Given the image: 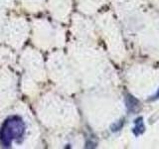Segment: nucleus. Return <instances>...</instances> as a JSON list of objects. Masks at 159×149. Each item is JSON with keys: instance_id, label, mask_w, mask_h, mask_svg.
Masks as SVG:
<instances>
[{"instance_id": "7ed1b4c3", "label": "nucleus", "mask_w": 159, "mask_h": 149, "mask_svg": "<svg viewBox=\"0 0 159 149\" xmlns=\"http://www.w3.org/2000/svg\"><path fill=\"white\" fill-rule=\"evenodd\" d=\"M159 98V88H158V91H157V93L154 94V96L152 97V98H150L149 101H156V99H158Z\"/></svg>"}, {"instance_id": "f03ea898", "label": "nucleus", "mask_w": 159, "mask_h": 149, "mask_svg": "<svg viewBox=\"0 0 159 149\" xmlns=\"http://www.w3.org/2000/svg\"><path fill=\"white\" fill-rule=\"evenodd\" d=\"M126 106L129 111H134L136 106H138V101L135 99L133 97L128 96L126 97Z\"/></svg>"}, {"instance_id": "f257e3e1", "label": "nucleus", "mask_w": 159, "mask_h": 149, "mask_svg": "<svg viewBox=\"0 0 159 149\" xmlns=\"http://www.w3.org/2000/svg\"><path fill=\"white\" fill-rule=\"evenodd\" d=\"M144 131H145V126H144V123H143V118L140 116L134 120L133 134L135 136H138V135H140V134H142Z\"/></svg>"}]
</instances>
